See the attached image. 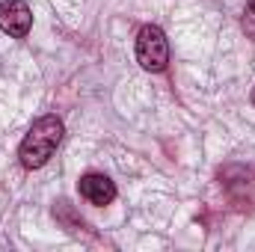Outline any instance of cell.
Here are the masks:
<instances>
[{"label":"cell","mask_w":255,"mask_h":252,"mask_svg":"<svg viewBox=\"0 0 255 252\" xmlns=\"http://www.w3.org/2000/svg\"><path fill=\"white\" fill-rule=\"evenodd\" d=\"M60 139H63V122H60L57 116H42V119H36V122L30 125V130H27V136L21 139V148H18L21 166H24V169H39V166H45V163L54 157Z\"/></svg>","instance_id":"cell-1"},{"label":"cell","mask_w":255,"mask_h":252,"mask_svg":"<svg viewBox=\"0 0 255 252\" xmlns=\"http://www.w3.org/2000/svg\"><path fill=\"white\" fill-rule=\"evenodd\" d=\"M136 63L145 71H163L169 63V42L160 27L145 24L136 33Z\"/></svg>","instance_id":"cell-2"},{"label":"cell","mask_w":255,"mask_h":252,"mask_svg":"<svg viewBox=\"0 0 255 252\" xmlns=\"http://www.w3.org/2000/svg\"><path fill=\"white\" fill-rule=\"evenodd\" d=\"M244 27H247L250 36H255V0H250V6L244 12Z\"/></svg>","instance_id":"cell-5"},{"label":"cell","mask_w":255,"mask_h":252,"mask_svg":"<svg viewBox=\"0 0 255 252\" xmlns=\"http://www.w3.org/2000/svg\"><path fill=\"white\" fill-rule=\"evenodd\" d=\"M33 27V12L24 0H0V30L12 39H24Z\"/></svg>","instance_id":"cell-3"},{"label":"cell","mask_w":255,"mask_h":252,"mask_svg":"<svg viewBox=\"0 0 255 252\" xmlns=\"http://www.w3.org/2000/svg\"><path fill=\"white\" fill-rule=\"evenodd\" d=\"M77 190H80V196H83L89 205H98V208H104V205H110V202L116 199V184H113L104 172H86V175L77 181Z\"/></svg>","instance_id":"cell-4"},{"label":"cell","mask_w":255,"mask_h":252,"mask_svg":"<svg viewBox=\"0 0 255 252\" xmlns=\"http://www.w3.org/2000/svg\"><path fill=\"white\" fill-rule=\"evenodd\" d=\"M253 104H255V92H253Z\"/></svg>","instance_id":"cell-6"}]
</instances>
